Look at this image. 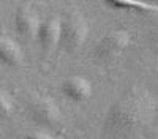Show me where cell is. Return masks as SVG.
Segmentation results:
<instances>
[{
	"label": "cell",
	"instance_id": "8",
	"mask_svg": "<svg viewBox=\"0 0 158 139\" xmlns=\"http://www.w3.org/2000/svg\"><path fill=\"white\" fill-rule=\"evenodd\" d=\"M0 62L10 67H18L22 62V51L19 44L3 35H0Z\"/></svg>",
	"mask_w": 158,
	"mask_h": 139
},
{
	"label": "cell",
	"instance_id": "11",
	"mask_svg": "<svg viewBox=\"0 0 158 139\" xmlns=\"http://www.w3.org/2000/svg\"><path fill=\"white\" fill-rule=\"evenodd\" d=\"M25 139H54V137L46 134V133H41V131H35V133L27 134V137H25Z\"/></svg>",
	"mask_w": 158,
	"mask_h": 139
},
{
	"label": "cell",
	"instance_id": "1",
	"mask_svg": "<svg viewBox=\"0 0 158 139\" xmlns=\"http://www.w3.org/2000/svg\"><path fill=\"white\" fill-rule=\"evenodd\" d=\"M158 114L156 98L144 87H133L109 108L103 122V134L127 139L153 122Z\"/></svg>",
	"mask_w": 158,
	"mask_h": 139
},
{
	"label": "cell",
	"instance_id": "5",
	"mask_svg": "<svg viewBox=\"0 0 158 139\" xmlns=\"http://www.w3.org/2000/svg\"><path fill=\"white\" fill-rule=\"evenodd\" d=\"M60 35H62V21L56 16H49L44 21H41L38 30V41L41 47L49 52L54 51L60 44Z\"/></svg>",
	"mask_w": 158,
	"mask_h": 139
},
{
	"label": "cell",
	"instance_id": "10",
	"mask_svg": "<svg viewBox=\"0 0 158 139\" xmlns=\"http://www.w3.org/2000/svg\"><path fill=\"white\" fill-rule=\"evenodd\" d=\"M13 111V100L3 93L0 92V117H8Z\"/></svg>",
	"mask_w": 158,
	"mask_h": 139
},
{
	"label": "cell",
	"instance_id": "3",
	"mask_svg": "<svg viewBox=\"0 0 158 139\" xmlns=\"http://www.w3.org/2000/svg\"><path fill=\"white\" fill-rule=\"evenodd\" d=\"M130 46V33L125 30H114L104 35L97 43L95 54L100 59H112L122 54Z\"/></svg>",
	"mask_w": 158,
	"mask_h": 139
},
{
	"label": "cell",
	"instance_id": "2",
	"mask_svg": "<svg viewBox=\"0 0 158 139\" xmlns=\"http://www.w3.org/2000/svg\"><path fill=\"white\" fill-rule=\"evenodd\" d=\"M89 35V24L79 13H71L62 21V35H60V44L67 51L79 49Z\"/></svg>",
	"mask_w": 158,
	"mask_h": 139
},
{
	"label": "cell",
	"instance_id": "6",
	"mask_svg": "<svg viewBox=\"0 0 158 139\" xmlns=\"http://www.w3.org/2000/svg\"><path fill=\"white\" fill-rule=\"evenodd\" d=\"M15 25H16V30L21 36L33 38V36H38V30H40V25H41V21H40V18L36 16V13L32 8L21 6L16 11Z\"/></svg>",
	"mask_w": 158,
	"mask_h": 139
},
{
	"label": "cell",
	"instance_id": "9",
	"mask_svg": "<svg viewBox=\"0 0 158 139\" xmlns=\"http://www.w3.org/2000/svg\"><path fill=\"white\" fill-rule=\"evenodd\" d=\"M111 6L115 8H122V10H130V11H135V13H150L155 11L156 6L147 2H135V0H127V2H112L109 3Z\"/></svg>",
	"mask_w": 158,
	"mask_h": 139
},
{
	"label": "cell",
	"instance_id": "4",
	"mask_svg": "<svg viewBox=\"0 0 158 139\" xmlns=\"http://www.w3.org/2000/svg\"><path fill=\"white\" fill-rule=\"evenodd\" d=\"M30 116L35 122L41 125H56L60 120V109L56 101L49 96H36L30 101Z\"/></svg>",
	"mask_w": 158,
	"mask_h": 139
},
{
	"label": "cell",
	"instance_id": "7",
	"mask_svg": "<svg viewBox=\"0 0 158 139\" xmlns=\"http://www.w3.org/2000/svg\"><path fill=\"white\" fill-rule=\"evenodd\" d=\"M62 92L68 100L82 103L92 96V84L82 76H70L62 82Z\"/></svg>",
	"mask_w": 158,
	"mask_h": 139
}]
</instances>
